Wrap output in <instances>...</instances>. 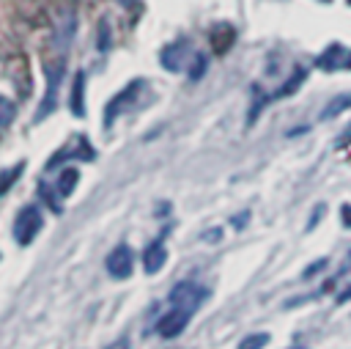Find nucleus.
Segmentation results:
<instances>
[{
    "label": "nucleus",
    "mask_w": 351,
    "mask_h": 349,
    "mask_svg": "<svg viewBox=\"0 0 351 349\" xmlns=\"http://www.w3.org/2000/svg\"><path fill=\"white\" fill-rule=\"evenodd\" d=\"M351 107V93H340V96H335L326 107H324V113H321V121H332V118H337L343 110H348Z\"/></svg>",
    "instance_id": "nucleus-12"
},
{
    "label": "nucleus",
    "mask_w": 351,
    "mask_h": 349,
    "mask_svg": "<svg viewBox=\"0 0 351 349\" xmlns=\"http://www.w3.org/2000/svg\"><path fill=\"white\" fill-rule=\"evenodd\" d=\"M304 77H307V71L299 66V69H293V74L280 85V91H274V99H282V96H291V93H296L299 91V85L304 82Z\"/></svg>",
    "instance_id": "nucleus-11"
},
{
    "label": "nucleus",
    "mask_w": 351,
    "mask_h": 349,
    "mask_svg": "<svg viewBox=\"0 0 351 349\" xmlns=\"http://www.w3.org/2000/svg\"><path fill=\"white\" fill-rule=\"evenodd\" d=\"M269 344V333H252L239 341V349H263Z\"/></svg>",
    "instance_id": "nucleus-15"
},
{
    "label": "nucleus",
    "mask_w": 351,
    "mask_h": 349,
    "mask_svg": "<svg viewBox=\"0 0 351 349\" xmlns=\"http://www.w3.org/2000/svg\"><path fill=\"white\" fill-rule=\"evenodd\" d=\"M77 181H80L77 168H63V170H60V179H58V192H60V198H69V195L74 192Z\"/></svg>",
    "instance_id": "nucleus-13"
},
{
    "label": "nucleus",
    "mask_w": 351,
    "mask_h": 349,
    "mask_svg": "<svg viewBox=\"0 0 351 349\" xmlns=\"http://www.w3.org/2000/svg\"><path fill=\"white\" fill-rule=\"evenodd\" d=\"M60 77H63V69L60 63H49L47 66V96L41 99V107H38V115L36 121H41L44 115H49L58 104V85H60Z\"/></svg>",
    "instance_id": "nucleus-4"
},
{
    "label": "nucleus",
    "mask_w": 351,
    "mask_h": 349,
    "mask_svg": "<svg viewBox=\"0 0 351 349\" xmlns=\"http://www.w3.org/2000/svg\"><path fill=\"white\" fill-rule=\"evenodd\" d=\"M346 55H348V52H346L343 44H329V47L318 55L315 63H318V69H324V71H335V69H340V66L346 63V60H343Z\"/></svg>",
    "instance_id": "nucleus-9"
},
{
    "label": "nucleus",
    "mask_w": 351,
    "mask_h": 349,
    "mask_svg": "<svg viewBox=\"0 0 351 349\" xmlns=\"http://www.w3.org/2000/svg\"><path fill=\"white\" fill-rule=\"evenodd\" d=\"M107 349H132V346H129V338H118V341H115V344H110Z\"/></svg>",
    "instance_id": "nucleus-24"
},
{
    "label": "nucleus",
    "mask_w": 351,
    "mask_h": 349,
    "mask_svg": "<svg viewBox=\"0 0 351 349\" xmlns=\"http://www.w3.org/2000/svg\"><path fill=\"white\" fill-rule=\"evenodd\" d=\"M165 261H167V250H165V242H162V239H156V242H154V245L145 250V256H143L145 272H148V275L159 272V269L165 267Z\"/></svg>",
    "instance_id": "nucleus-10"
},
{
    "label": "nucleus",
    "mask_w": 351,
    "mask_h": 349,
    "mask_svg": "<svg viewBox=\"0 0 351 349\" xmlns=\"http://www.w3.org/2000/svg\"><path fill=\"white\" fill-rule=\"evenodd\" d=\"M348 300H351V286H348V289H343V291L337 294V302H348Z\"/></svg>",
    "instance_id": "nucleus-26"
},
{
    "label": "nucleus",
    "mask_w": 351,
    "mask_h": 349,
    "mask_svg": "<svg viewBox=\"0 0 351 349\" xmlns=\"http://www.w3.org/2000/svg\"><path fill=\"white\" fill-rule=\"evenodd\" d=\"M132 267H134V253H132L129 245H118V247L107 256V272H110L112 278H118V280L129 278V275H132Z\"/></svg>",
    "instance_id": "nucleus-5"
},
{
    "label": "nucleus",
    "mask_w": 351,
    "mask_h": 349,
    "mask_svg": "<svg viewBox=\"0 0 351 349\" xmlns=\"http://www.w3.org/2000/svg\"><path fill=\"white\" fill-rule=\"evenodd\" d=\"M99 49H110V27H107V19H101L99 25Z\"/></svg>",
    "instance_id": "nucleus-18"
},
{
    "label": "nucleus",
    "mask_w": 351,
    "mask_h": 349,
    "mask_svg": "<svg viewBox=\"0 0 351 349\" xmlns=\"http://www.w3.org/2000/svg\"><path fill=\"white\" fill-rule=\"evenodd\" d=\"M82 85H85V74H82V71H77V74H74V91H71V113H74L77 118H82V115H85V104H82Z\"/></svg>",
    "instance_id": "nucleus-14"
},
{
    "label": "nucleus",
    "mask_w": 351,
    "mask_h": 349,
    "mask_svg": "<svg viewBox=\"0 0 351 349\" xmlns=\"http://www.w3.org/2000/svg\"><path fill=\"white\" fill-rule=\"evenodd\" d=\"M189 311H181V308H173L170 313H165L159 322H156V333L162 338H176L186 324H189Z\"/></svg>",
    "instance_id": "nucleus-6"
},
{
    "label": "nucleus",
    "mask_w": 351,
    "mask_h": 349,
    "mask_svg": "<svg viewBox=\"0 0 351 349\" xmlns=\"http://www.w3.org/2000/svg\"><path fill=\"white\" fill-rule=\"evenodd\" d=\"M22 170H25V162H16V165H14L11 170L0 173V195H3V192H5V190H8L11 184H14V181H16V176H19Z\"/></svg>",
    "instance_id": "nucleus-16"
},
{
    "label": "nucleus",
    "mask_w": 351,
    "mask_h": 349,
    "mask_svg": "<svg viewBox=\"0 0 351 349\" xmlns=\"http://www.w3.org/2000/svg\"><path fill=\"white\" fill-rule=\"evenodd\" d=\"M343 66H346V69H351V52L346 55V63H343Z\"/></svg>",
    "instance_id": "nucleus-28"
},
{
    "label": "nucleus",
    "mask_w": 351,
    "mask_h": 349,
    "mask_svg": "<svg viewBox=\"0 0 351 349\" xmlns=\"http://www.w3.org/2000/svg\"><path fill=\"white\" fill-rule=\"evenodd\" d=\"M208 38H211V49H214L217 55H225V52L233 47V41H236V30H233V25L219 22V25L211 27Z\"/></svg>",
    "instance_id": "nucleus-7"
},
{
    "label": "nucleus",
    "mask_w": 351,
    "mask_h": 349,
    "mask_svg": "<svg viewBox=\"0 0 351 349\" xmlns=\"http://www.w3.org/2000/svg\"><path fill=\"white\" fill-rule=\"evenodd\" d=\"M340 220L346 223V228H351V203H343L340 206Z\"/></svg>",
    "instance_id": "nucleus-23"
},
{
    "label": "nucleus",
    "mask_w": 351,
    "mask_h": 349,
    "mask_svg": "<svg viewBox=\"0 0 351 349\" xmlns=\"http://www.w3.org/2000/svg\"><path fill=\"white\" fill-rule=\"evenodd\" d=\"M206 297H208V291L203 286H197V283H189V280H181V283H176L170 289L173 308H181V311H189V313H195Z\"/></svg>",
    "instance_id": "nucleus-1"
},
{
    "label": "nucleus",
    "mask_w": 351,
    "mask_h": 349,
    "mask_svg": "<svg viewBox=\"0 0 351 349\" xmlns=\"http://www.w3.org/2000/svg\"><path fill=\"white\" fill-rule=\"evenodd\" d=\"M44 225V217L38 212V206H25L19 214H16V223H14V236L19 245H30L33 236L41 231Z\"/></svg>",
    "instance_id": "nucleus-2"
},
{
    "label": "nucleus",
    "mask_w": 351,
    "mask_h": 349,
    "mask_svg": "<svg viewBox=\"0 0 351 349\" xmlns=\"http://www.w3.org/2000/svg\"><path fill=\"white\" fill-rule=\"evenodd\" d=\"M348 267H351V253H348Z\"/></svg>",
    "instance_id": "nucleus-29"
},
{
    "label": "nucleus",
    "mask_w": 351,
    "mask_h": 349,
    "mask_svg": "<svg viewBox=\"0 0 351 349\" xmlns=\"http://www.w3.org/2000/svg\"><path fill=\"white\" fill-rule=\"evenodd\" d=\"M247 217H250L247 212H241V214H236V217H233V225H236V228H244V223H247Z\"/></svg>",
    "instance_id": "nucleus-25"
},
{
    "label": "nucleus",
    "mask_w": 351,
    "mask_h": 349,
    "mask_svg": "<svg viewBox=\"0 0 351 349\" xmlns=\"http://www.w3.org/2000/svg\"><path fill=\"white\" fill-rule=\"evenodd\" d=\"M38 190H41V195H44V198H47V203H49V206H52V212H60V203H58V201H52V192H49V187H47V184H44V181H41V184H38Z\"/></svg>",
    "instance_id": "nucleus-20"
},
{
    "label": "nucleus",
    "mask_w": 351,
    "mask_h": 349,
    "mask_svg": "<svg viewBox=\"0 0 351 349\" xmlns=\"http://www.w3.org/2000/svg\"><path fill=\"white\" fill-rule=\"evenodd\" d=\"M324 3H329V0H324Z\"/></svg>",
    "instance_id": "nucleus-30"
},
{
    "label": "nucleus",
    "mask_w": 351,
    "mask_h": 349,
    "mask_svg": "<svg viewBox=\"0 0 351 349\" xmlns=\"http://www.w3.org/2000/svg\"><path fill=\"white\" fill-rule=\"evenodd\" d=\"M192 66H195V69L189 71V77H192V80H197V77L206 71V58H203V55H195V63H192Z\"/></svg>",
    "instance_id": "nucleus-19"
},
{
    "label": "nucleus",
    "mask_w": 351,
    "mask_h": 349,
    "mask_svg": "<svg viewBox=\"0 0 351 349\" xmlns=\"http://www.w3.org/2000/svg\"><path fill=\"white\" fill-rule=\"evenodd\" d=\"M324 267H326V258H318V261H313V267H307V269H304V278H313V275H315V272H321Z\"/></svg>",
    "instance_id": "nucleus-22"
},
{
    "label": "nucleus",
    "mask_w": 351,
    "mask_h": 349,
    "mask_svg": "<svg viewBox=\"0 0 351 349\" xmlns=\"http://www.w3.org/2000/svg\"><path fill=\"white\" fill-rule=\"evenodd\" d=\"M324 209H326L324 203H318V206L313 209V217H310V223H307V231H313V228H315V223L321 220V214H324Z\"/></svg>",
    "instance_id": "nucleus-21"
},
{
    "label": "nucleus",
    "mask_w": 351,
    "mask_h": 349,
    "mask_svg": "<svg viewBox=\"0 0 351 349\" xmlns=\"http://www.w3.org/2000/svg\"><path fill=\"white\" fill-rule=\"evenodd\" d=\"M219 236H222L219 231H208V234H206V239H219Z\"/></svg>",
    "instance_id": "nucleus-27"
},
{
    "label": "nucleus",
    "mask_w": 351,
    "mask_h": 349,
    "mask_svg": "<svg viewBox=\"0 0 351 349\" xmlns=\"http://www.w3.org/2000/svg\"><path fill=\"white\" fill-rule=\"evenodd\" d=\"M186 52H189L186 41H176V44L165 47V49H162V66L170 69V71L184 69V58H186Z\"/></svg>",
    "instance_id": "nucleus-8"
},
{
    "label": "nucleus",
    "mask_w": 351,
    "mask_h": 349,
    "mask_svg": "<svg viewBox=\"0 0 351 349\" xmlns=\"http://www.w3.org/2000/svg\"><path fill=\"white\" fill-rule=\"evenodd\" d=\"M14 115H16L14 102H8L5 96H0V129H3V126H8V124L14 121Z\"/></svg>",
    "instance_id": "nucleus-17"
},
{
    "label": "nucleus",
    "mask_w": 351,
    "mask_h": 349,
    "mask_svg": "<svg viewBox=\"0 0 351 349\" xmlns=\"http://www.w3.org/2000/svg\"><path fill=\"white\" fill-rule=\"evenodd\" d=\"M140 88H143V80H134V82H129L121 93H115L110 102H107V107H104V126H112L115 124V118L123 113V107L140 93Z\"/></svg>",
    "instance_id": "nucleus-3"
},
{
    "label": "nucleus",
    "mask_w": 351,
    "mask_h": 349,
    "mask_svg": "<svg viewBox=\"0 0 351 349\" xmlns=\"http://www.w3.org/2000/svg\"><path fill=\"white\" fill-rule=\"evenodd\" d=\"M348 3H351V0H348Z\"/></svg>",
    "instance_id": "nucleus-31"
}]
</instances>
